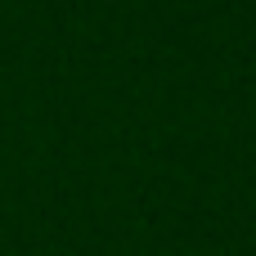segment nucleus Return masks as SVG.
I'll return each mask as SVG.
<instances>
[]
</instances>
